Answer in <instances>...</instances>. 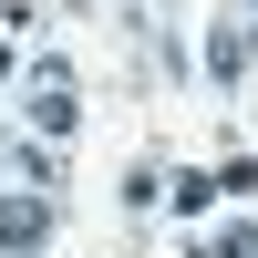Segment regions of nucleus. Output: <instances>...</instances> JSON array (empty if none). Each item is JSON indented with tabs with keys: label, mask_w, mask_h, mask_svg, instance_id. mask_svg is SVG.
<instances>
[{
	"label": "nucleus",
	"mask_w": 258,
	"mask_h": 258,
	"mask_svg": "<svg viewBox=\"0 0 258 258\" xmlns=\"http://www.w3.org/2000/svg\"><path fill=\"white\" fill-rule=\"evenodd\" d=\"M41 238H52V207H41V197H11V207H0V248H41Z\"/></svg>",
	"instance_id": "nucleus-1"
},
{
	"label": "nucleus",
	"mask_w": 258,
	"mask_h": 258,
	"mask_svg": "<svg viewBox=\"0 0 258 258\" xmlns=\"http://www.w3.org/2000/svg\"><path fill=\"white\" fill-rule=\"evenodd\" d=\"M197 258H227V248H197Z\"/></svg>",
	"instance_id": "nucleus-2"
}]
</instances>
